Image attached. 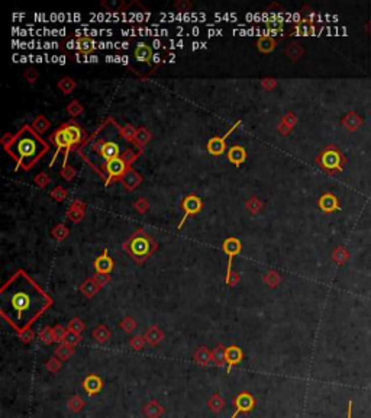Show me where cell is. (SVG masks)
I'll return each instance as SVG.
<instances>
[{"instance_id": "94428289", "label": "cell", "mask_w": 371, "mask_h": 418, "mask_svg": "<svg viewBox=\"0 0 371 418\" xmlns=\"http://www.w3.org/2000/svg\"><path fill=\"white\" fill-rule=\"evenodd\" d=\"M13 138H15V135H12L11 132H6V134L2 137V139H0V142H2V145H3V148H8V147L12 144Z\"/></svg>"}, {"instance_id": "83f0119b", "label": "cell", "mask_w": 371, "mask_h": 418, "mask_svg": "<svg viewBox=\"0 0 371 418\" xmlns=\"http://www.w3.org/2000/svg\"><path fill=\"white\" fill-rule=\"evenodd\" d=\"M76 46H77L79 53L89 56L90 53L94 51V48H96V42L93 41L92 38H89V36H83V38H80V39L77 41Z\"/></svg>"}, {"instance_id": "6125c7cd", "label": "cell", "mask_w": 371, "mask_h": 418, "mask_svg": "<svg viewBox=\"0 0 371 418\" xmlns=\"http://www.w3.org/2000/svg\"><path fill=\"white\" fill-rule=\"evenodd\" d=\"M261 84H263V87H264V89H267V90H273V89L276 87L277 81L274 80V79H271V77H268V79H264Z\"/></svg>"}, {"instance_id": "1f68e13d", "label": "cell", "mask_w": 371, "mask_h": 418, "mask_svg": "<svg viewBox=\"0 0 371 418\" xmlns=\"http://www.w3.org/2000/svg\"><path fill=\"white\" fill-rule=\"evenodd\" d=\"M212 361L216 366H222L226 363V347H223L222 344L216 346L212 350Z\"/></svg>"}, {"instance_id": "5b68a950", "label": "cell", "mask_w": 371, "mask_h": 418, "mask_svg": "<svg viewBox=\"0 0 371 418\" xmlns=\"http://www.w3.org/2000/svg\"><path fill=\"white\" fill-rule=\"evenodd\" d=\"M316 163H318L324 170L329 172V173H332V172H335V170L342 172V155H341V152L336 150L335 147H332V145L328 147L326 150H324L319 155H318Z\"/></svg>"}, {"instance_id": "52a82bcc", "label": "cell", "mask_w": 371, "mask_h": 418, "mask_svg": "<svg viewBox=\"0 0 371 418\" xmlns=\"http://www.w3.org/2000/svg\"><path fill=\"white\" fill-rule=\"evenodd\" d=\"M129 167L125 160L122 157L115 159V160H110V162L106 163V167H104V172H106V180H104V186H109L112 182H119L120 177L123 176V173L127 172V169Z\"/></svg>"}, {"instance_id": "8d00e7d4", "label": "cell", "mask_w": 371, "mask_h": 418, "mask_svg": "<svg viewBox=\"0 0 371 418\" xmlns=\"http://www.w3.org/2000/svg\"><path fill=\"white\" fill-rule=\"evenodd\" d=\"M84 405H86V402L80 395H74V396L70 398L69 409L71 412H80L81 409L84 408Z\"/></svg>"}, {"instance_id": "8992f818", "label": "cell", "mask_w": 371, "mask_h": 418, "mask_svg": "<svg viewBox=\"0 0 371 418\" xmlns=\"http://www.w3.org/2000/svg\"><path fill=\"white\" fill-rule=\"evenodd\" d=\"M49 141H51L52 144H55V147H57V152H55V155L52 157L49 166H54L59 150H64V166H67L70 151L74 148V145H73V142L70 141L69 135H67V132H66V129H64V125H61V127L58 128V129H55V131L49 135Z\"/></svg>"}, {"instance_id": "bcb514c9", "label": "cell", "mask_w": 371, "mask_h": 418, "mask_svg": "<svg viewBox=\"0 0 371 418\" xmlns=\"http://www.w3.org/2000/svg\"><path fill=\"white\" fill-rule=\"evenodd\" d=\"M84 330H86V324L81 321L80 318H73V320L69 323V331H73V333H79V334H81Z\"/></svg>"}, {"instance_id": "816d5d0a", "label": "cell", "mask_w": 371, "mask_h": 418, "mask_svg": "<svg viewBox=\"0 0 371 418\" xmlns=\"http://www.w3.org/2000/svg\"><path fill=\"white\" fill-rule=\"evenodd\" d=\"M76 174H77V172H76V169L73 167V166H63V169H61V176H63V179H66L67 182H71V180H74V177H76Z\"/></svg>"}, {"instance_id": "44dd1931", "label": "cell", "mask_w": 371, "mask_h": 418, "mask_svg": "<svg viewBox=\"0 0 371 418\" xmlns=\"http://www.w3.org/2000/svg\"><path fill=\"white\" fill-rule=\"evenodd\" d=\"M144 337H145V340H147V343H148L150 346H158L162 340H164V333H162L157 325H151L150 328L145 331Z\"/></svg>"}, {"instance_id": "ac0fdd59", "label": "cell", "mask_w": 371, "mask_h": 418, "mask_svg": "<svg viewBox=\"0 0 371 418\" xmlns=\"http://www.w3.org/2000/svg\"><path fill=\"white\" fill-rule=\"evenodd\" d=\"M318 205L321 211H324L326 214H331V212H335L339 209V202H338V197L332 193H325L319 197L318 200Z\"/></svg>"}, {"instance_id": "d6a6232c", "label": "cell", "mask_w": 371, "mask_h": 418, "mask_svg": "<svg viewBox=\"0 0 371 418\" xmlns=\"http://www.w3.org/2000/svg\"><path fill=\"white\" fill-rule=\"evenodd\" d=\"M225 405H226L225 398H223V396H220L219 394L212 395V398L208 401L209 409H210V411H213V412H220V409H223V406Z\"/></svg>"}, {"instance_id": "ab89813d", "label": "cell", "mask_w": 371, "mask_h": 418, "mask_svg": "<svg viewBox=\"0 0 371 418\" xmlns=\"http://www.w3.org/2000/svg\"><path fill=\"white\" fill-rule=\"evenodd\" d=\"M119 327H120L125 333L131 334L132 331H135V330H137L138 324H137V321H135L132 317H125V318L119 323Z\"/></svg>"}, {"instance_id": "7a4b0ae2", "label": "cell", "mask_w": 371, "mask_h": 418, "mask_svg": "<svg viewBox=\"0 0 371 418\" xmlns=\"http://www.w3.org/2000/svg\"><path fill=\"white\" fill-rule=\"evenodd\" d=\"M120 137H122V127L117 125V122H115L113 118H107L103 124L96 129V132L92 134L89 138L86 139V142L77 148V152H79L81 159L89 155L90 152H93V157L94 155L99 157V163H97L94 172L99 173V164H100L102 166V179H104V180L107 177L106 172H104L106 163L122 157V154L128 148H131V147L122 148L120 142L115 141V139L120 138Z\"/></svg>"}, {"instance_id": "484cf974", "label": "cell", "mask_w": 371, "mask_h": 418, "mask_svg": "<svg viewBox=\"0 0 371 418\" xmlns=\"http://www.w3.org/2000/svg\"><path fill=\"white\" fill-rule=\"evenodd\" d=\"M92 337L96 340V341H97V343L103 344V343H106V341L112 337V331H110L106 325L100 324V325H97V327L93 330Z\"/></svg>"}, {"instance_id": "e575fe53", "label": "cell", "mask_w": 371, "mask_h": 418, "mask_svg": "<svg viewBox=\"0 0 371 418\" xmlns=\"http://www.w3.org/2000/svg\"><path fill=\"white\" fill-rule=\"evenodd\" d=\"M77 83L74 81V79L71 77H63L61 80L58 81V89L63 92V94H69L71 93L74 89H76Z\"/></svg>"}, {"instance_id": "91938a15", "label": "cell", "mask_w": 371, "mask_h": 418, "mask_svg": "<svg viewBox=\"0 0 371 418\" xmlns=\"http://www.w3.org/2000/svg\"><path fill=\"white\" fill-rule=\"evenodd\" d=\"M283 122H284V124H286V125H287L290 129H293V128H294V125L297 124V118H296V115H294V114L289 112L287 115L283 118Z\"/></svg>"}, {"instance_id": "7c38bea8", "label": "cell", "mask_w": 371, "mask_h": 418, "mask_svg": "<svg viewBox=\"0 0 371 418\" xmlns=\"http://www.w3.org/2000/svg\"><path fill=\"white\" fill-rule=\"evenodd\" d=\"M119 182L123 185V187L127 189L128 192H132L142 183V176L137 170H134L132 167H128L127 172L123 173Z\"/></svg>"}, {"instance_id": "277c9868", "label": "cell", "mask_w": 371, "mask_h": 418, "mask_svg": "<svg viewBox=\"0 0 371 418\" xmlns=\"http://www.w3.org/2000/svg\"><path fill=\"white\" fill-rule=\"evenodd\" d=\"M157 248H158L157 243L144 230L134 232L127 243L123 244V250L138 265H142L150 255L157 251Z\"/></svg>"}, {"instance_id": "7402d4cb", "label": "cell", "mask_w": 371, "mask_h": 418, "mask_svg": "<svg viewBox=\"0 0 371 418\" xmlns=\"http://www.w3.org/2000/svg\"><path fill=\"white\" fill-rule=\"evenodd\" d=\"M193 360L196 361L199 366H208L209 363L212 361V351L208 347L202 346V347H199L195 351Z\"/></svg>"}, {"instance_id": "681fc988", "label": "cell", "mask_w": 371, "mask_h": 418, "mask_svg": "<svg viewBox=\"0 0 371 418\" xmlns=\"http://www.w3.org/2000/svg\"><path fill=\"white\" fill-rule=\"evenodd\" d=\"M34 182L35 185H36V187L44 189V187H46V186L51 183V179H49V176L46 173H39L34 177Z\"/></svg>"}, {"instance_id": "d590c367", "label": "cell", "mask_w": 371, "mask_h": 418, "mask_svg": "<svg viewBox=\"0 0 371 418\" xmlns=\"http://www.w3.org/2000/svg\"><path fill=\"white\" fill-rule=\"evenodd\" d=\"M332 258L335 260L336 265H339V266H341V265H344L348 258H349V253H348L345 247L339 245V247H336L335 248V251H334V254H332Z\"/></svg>"}, {"instance_id": "03108f58", "label": "cell", "mask_w": 371, "mask_h": 418, "mask_svg": "<svg viewBox=\"0 0 371 418\" xmlns=\"http://www.w3.org/2000/svg\"><path fill=\"white\" fill-rule=\"evenodd\" d=\"M347 418H352V402H351V401H349V402H348Z\"/></svg>"}, {"instance_id": "2e32d148", "label": "cell", "mask_w": 371, "mask_h": 418, "mask_svg": "<svg viewBox=\"0 0 371 418\" xmlns=\"http://www.w3.org/2000/svg\"><path fill=\"white\" fill-rule=\"evenodd\" d=\"M243 360V351L238 346H229L226 347V364H228V369L226 373H231L232 368L239 364Z\"/></svg>"}, {"instance_id": "4fadbf2b", "label": "cell", "mask_w": 371, "mask_h": 418, "mask_svg": "<svg viewBox=\"0 0 371 418\" xmlns=\"http://www.w3.org/2000/svg\"><path fill=\"white\" fill-rule=\"evenodd\" d=\"M83 388L84 391L87 392L89 396H93V395L99 394L103 388V381L99 375H94V373H90L84 378L83 381Z\"/></svg>"}, {"instance_id": "f35d334b", "label": "cell", "mask_w": 371, "mask_h": 418, "mask_svg": "<svg viewBox=\"0 0 371 418\" xmlns=\"http://www.w3.org/2000/svg\"><path fill=\"white\" fill-rule=\"evenodd\" d=\"M51 234H52V237H54L55 240H58V241H63V240H66V238L69 237L70 231H69V228H67L64 224H58L57 227H54V228H52Z\"/></svg>"}, {"instance_id": "d6986e66", "label": "cell", "mask_w": 371, "mask_h": 418, "mask_svg": "<svg viewBox=\"0 0 371 418\" xmlns=\"http://www.w3.org/2000/svg\"><path fill=\"white\" fill-rule=\"evenodd\" d=\"M135 58L139 63H147L151 64L152 60H154V53H152V48L148 44H144V42H139L137 48H135Z\"/></svg>"}, {"instance_id": "9a60e30c", "label": "cell", "mask_w": 371, "mask_h": 418, "mask_svg": "<svg viewBox=\"0 0 371 418\" xmlns=\"http://www.w3.org/2000/svg\"><path fill=\"white\" fill-rule=\"evenodd\" d=\"M226 155H228V160L233 164V166H241L242 163L246 162V150L242 145H231L228 151H226Z\"/></svg>"}, {"instance_id": "60d3db41", "label": "cell", "mask_w": 371, "mask_h": 418, "mask_svg": "<svg viewBox=\"0 0 371 418\" xmlns=\"http://www.w3.org/2000/svg\"><path fill=\"white\" fill-rule=\"evenodd\" d=\"M280 282H281V276L278 275L277 272H274V270H270L264 276V283H266L267 286H270V288H276Z\"/></svg>"}, {"instance_id": "7bdbcfd3", "label": "cell", "mask_w": 371, "mask_h": 418, "mask_svg": "<svg viewBox=\"0 0 371 418\" xmlns=\"http://www.w3.org/2000/svg\"><path fill=\"white\" fill-rule=\"evenodd\" d=\"M81 340H83L81 334H79V333H73V331H69L63 343H66V344L70 346V347H76V346H79V344H80Z\"/></svg>"}, {"instance_id": "db71d44e", "label": "cell", "mask_w": 371, "mask_h": 418, "mask_svg": "<svg viewBox=\"0 0 371 418\" xmlns=\"http://www.w3.org/2000/svg\"><path fill=\"white\" fill-rule=\"evenodd\" d=\"M134 208H135V211H137L138 214H145V212L150 209V203H148V200H147V199L139 197L138 200L134 203Z\"/></svg>"}, {"instance_id": "e0dca14e", "label": "cell", "mask_w": 371, "mask_h": 418, "mask_svg": "<svg viewBox=\"0 0 371 418\" xmlns=\"http://www.w3.org/2000/svg\"><path fill=\"white\" fill-rule=\"evenodd\" d=\"M86 215V203L81 202L79 199H76L71 205H70L69 211H67V218L73 222H80Z\"/></svg>"}, {"instance_id": "4dcf8cb0", "label": "cell", "mask_w": 371, "mask_h": 418, "mask_svg": "<svg viewBox=\"0 0 371 418\" xmlns=\"http://www.w3.org/2000/svg\"><path fill=\"white\" fill-rule=\"evenodd\" d=\"M74 347H70L66 343H59L55 348V357L61 360V361H67V360L74 354Z\"/></svg>"}, {"instance_id": "836d02e7", "label": "cell", "mask_w": 371, "mask_h": 418, "mask_svg": "<svg viewBox=\"0 0 371 418\" xmlns=\"http://www.w3.org/2000/svg\"><path fill=\"white\" fill-rule=\"evenodd\" d=\"M151 139V132L145 127H141L137 129V135H135V142L138 144L141 148H144Z\"/></svg>"}, {"instance_id": "c3c4849f", "label": "cell", "mask_w": 371, "mask_h": 418, "mask_svg": "<svg viewBox=\"0 0 371 418\" xmlns=\"http://www.w3.org/2000/svg\"><path fill=\"white\" fill-rule=\"evenodd\" d=\"M67 333H69V330H66L63 325H55V327L52 328L54 341H57V343H63V341H64V338H66V336H67Z\"/></svg>"}, {"instance_id": "74e56055", "label": "cell", "mask_w": 371, "mask_h": 418, "mask_svg": "<svg viewBox=\"0 0 371 418\" xmlns=\"http://www.w3.org/2000/svg\"><path fill=\"white\" fill-rule=\"evenodd\" d=\"M263 206H264V205H263V202H261L258 197H255V196L250 197V199L245 202V208L248 209V211H250V214H253V215L258 214V212L263 209Z\"/></svg>"}, {"instance_id": "6f0895ef", "label": "cell", "mask_w": 371, "mask_h": 418, "mask_svg": "<svg viewBox=\"0 0 371 418\" xmlns=\"http://www.w3.org/2000/svg\"><path fill=\"white\" fill-rule=\"evenodd\" d=\"M174 8L178 12H190L193 8V3L189 2V0H180L174 5Z\"/></svg>"}, {"instance_id": "b9f144b4", "label": "cell", "mask_w": 371, "mask_h": 418, "mask_svg": "<svg viewBox=\"0 0 371 418\" xmlns=\"http://www.w3.org/2000/svg\"><path fill=\"white\" fill-rule=\"evenodd\" d=\"M67 112H69V115L71 116V118H77V116H80L83 112H84V108H83V104L79 102V100H73L71 103L67 106Z\"/></svg>"}, {"instance_id": "f5cc1de1", "label": "cell", "mask_w": 371, "mask_h": 418, "mask_svg": "<svg viewBox=\"0 0 371 418\" xmlns=\"http://www.w3.org/2000/svg\"><path fill=\"white\" fill-rule=\"evenodd\" d=\"M61 366H63V361L58 359V357H51V359L46 361V369L51 372V373H57V372H59V369H61Z\"/></svg>"}, {"instance_id": "f907efd6", "label": "cell", "mask_w": 371, "mask_h": 418, "mask_svg": "<svg viewBox=\"0 0 371 418\" xmlns=\"http://www.w3.org/2000/svg\"><path fill=\"white\" fill-rule=\"evenodd\" d=\"M137 129H138V128H134L132 125H125V127H122V137L127 139V141L134 142V141H135V135H137Z\"/></svg>"}, {"instance_id": "f1b7e54d", "label": "cell", "mask_w": 371, "mask_h": 418, "mask_svg": "<svg viewBox=\"0 0 371 418\" xmlns=\"http://www.w3.org/2000/svg\"><path fill=\"white\" fill-rule=\"evenodd\" d=\"M284 53L291 61H297L304 54V49H303V45H300L299 42H291V44L286 46Z\"/></svg>"}, {"instance_id": "4316f807", "label": "cell", "mask_w": 371, "mask_h": 418, "mask_svg": "<svg viewBox=\"0 0 371 418\" xmlns=\"http://www.w3.org/2000/svg\"><path fill=\"white\" fill-rule=\"evenodd\" d=\"M361 124H362L361 118H359L357 114H354V112L347 114V115L344 116V119H342V125L347 128L348 131H355V129H358V128L361 127Z\"/></svg>"}, {"instance_id": "9c48e42d", "label": "cell", "mask_w": 371, "mask_h": 418, "mask_svg": "<svg viewBox=\"0 0 371 418\" xmlns=\"http://www.w3.org/2000/svg\"><path fill=\"white\" fill-rule=\"evenodd\" d=\"M257 405L254 395L251 392H239L233 399V406H235V412L229 418H236L239 414H246L250 411H253Z\"/></svg>"}, {"instance_id": "6da1fadb", "label": "cell", "mask_w": 371, "mask_h": 418, "mask_svg": "<svg viewBox=\"0 0 371 418\" xmlns=\"http://www.w3.org/2000/svg\"><path fill=\"white\" fill-rule=\"evenodd\" d=\"M51 305V296L23 270H18L0 289V315L19 334Z\"/></svg>"}, {"instance_id": "680465c9", "label": "cell", "mask_w": 371, "mask_h": 418, "mask_svg": "<svg viewBox=\"0 0 371 418\" xmlns=\"http://www.w3.org/2000/svg\"><path fill=\"white\" fill-rule=\"evenodd\" d=\"M19 336H21V341H22V343H25V344H28V343H31V341L34 340L35 333L32 331V328H28V330L22 331V333H21Z\"/></svg>"}, {"instance_id": "ba28073f", "label": "cell", "mask_w": 371, "mask_h": 418, "mask_svg": "<svg viewBox=\"0 0 371 418\" xmlns=\"http://www.w3.org/2000/svg\"><path fill=\"white\" fill-rule=\"evenodd\" d=\"M181 209L184 211V217L181 218L178 227H177L178 230H181V227L184 225V222L189 217H195L203 209V202L197 195H187L181 202Z\"/></svg>"}, {"instance_id": "603a6c76", "label": "cell", "mask_w": 371, "mask_h": 418, "mask_svg": "<svg viewBox=\"0 0 371 418\" xmlns=\"http://www.w3.org/2000/svg\"><path fill=\"white\" fill-rule=\"evenodd\" d=\"M315 31V26H313V22L311 19L304 18L303 21H300L299 23H296L291 29V32L294 35H311Z\"/></svg>"}, {"instance_id": "e7e4bbea", "label": "cell", "mask_w": 371, "mask_h": 418, "mask_svg": "<svg viewBox=\"0 0 371 418\" xmlns=\"http://www.w3.org/2000/svg\"><path fill=\"white\" fill-rule=\"evenodd\" d=\"M290 131H291V129H290V128L287 127L283 121H281V122H280V125H278V132H280V134H283V135H287Z\"/></svg>"}, {"instance_id": "f6af8a7d", "label": "cell", "mask_w": 371, "mask_h": 418, "mask_svg": "<svg viewBox=\"0 0 371 418\" xmlns=\"http://www.w3.org/2000/svg\"><path fill=\"white\" fill-rule=\"evenodd\" d=\"M49 196L52 197L55 202H63V200H66V197H67V190H66L64 187H61V186H55V187L51 190Z\"/></svg>"}, {"instance_id": "3957f363", "label": "cell", "mask_w": 371, "mask_h": 418, "mask_svg": "<svg viewBox=\"0 0 371 418\" xmlns=\"http://www.w3.org/2000/svg\"><path fill=\"white\" fill-rule=\"evenodd\" d=\"M5 150L16 163L15 169L22 167L23 170H31L35 163L48 152L49 145L31 125H25L18 134H15L12 144Z\"/></svg>"}, {"instance_id": "d4e9b609", "label": "cell", "mask_w": 371, "mask_h": 418, "mask_svg": "<svg viewBox=\"0 0 371 418\" xmlns=\"http://www.w3.org/2000/svg\"><path fill=\"white\" fill-rule=\"evenodd\" d=\"M257 48L260 53L268 54L276 48V39L273 36H260L257 41Z\"/></svg>"}, {"instance_id": "5bb4252c", "label": "cell", "mask_w": 371, "mask_h": 418, "mask_svg": "<svg viewBox=\"0 0 371 418\" xmlns=\"http://www.w3.org/2000/svg\"><path fill=\"white\" fill-rule=\"evenodd\" d=\"M113 260L112 257L109 255L107 250H104L103 254H100L96 260H94V269L97 273H106V275H110V272L113 270Z\"/></svg>"}, {"instance_id": "f546056e", "label": "cell", "mask_w": 371, "mask_h": 418, "mask_svg": "<svg viewBox=\"0 0 371 418\" xmlns=\"http://www.w3.org/2000/svg\"><path fill=\"white\" fill-rule=\"evenodd\" d=\"M31 127L34 128V131L36 132V134H44V132H46L48 129H49V127H51V122L46 119L45 116L44 115H39L36 116L34 119V122L31 124Z\"/></svg>"}, {"instance_id": "30bf717a", "label": "cell", "mask_w": 371, "mask_h": 418, "mask_svg": "<svg viewBox=\"0 0 371 418\" xmlns=\"http://www.w3.org/2000/svg\"><path fill=\"white\" fill-rule=\"evenodd\" d=\"M239 125H241V121H236V122L229 128V131H228L223 137H213V138L209 139L208 145H206V150H208L209 154H210V155H215V157H219V155H222L225 151H228L226 150V138H228Z\"/></svg>"}, {"instance_id": "8fae6325", "label": "cell", "mask_w": 371, "mask_h": 418, "mask_svg": "<svg viewBox=\"0 0 371 418\" xmlns=\"http://www.w3.org/2000/svg\"><path fill=\"white\" fill-rule=\"evenodd\" d=\"M241 248H242V244H241V241H239L238 238H235V237L226 238V240L223 241V244H222V250L228 254V267H226V276H225V282H226V283H228V280L231 278L232 272H233V270H232V260H233L235 255L241 251Z\"/></svg>"}, {"instance_id": "11a10c76", "label": "cell", "mask_w": 371, "mask_h": 418, "mask_svg": "<svg viewBox=\"0 0 371 418\" xmlns=\"http://www.w3.org/2000/svg\"><path fill=\"white\" fill-rule=\"evenodd\" d=\"M93 279H94V282L99 285V288H104V286L110 282V275H106V273H97V272H96V275L93 276Z\"/></svg>"}, {"instance_id": "ee69618b", "label": "cell", "mask_w": 371, "mask_h": 418, "mask_svg": "<svg viewBox=\"0 0 371 418\" xmlns=\"http://www.w3.org/2000/svg\"><path fill=\"white\" fill-rule=\"evenodd\" d=\"M38 337H39V340H41V341H42L44 344H46V346H49L51 343H54V334H52V328H49V327H45V328H42V330L39 331Z\"/></svg>"}, {"instance_id": "9f6ffc18", "label": "cell", "mask_w": 371, "mask_h": 418, "mask_svg": "<svg viewBox=\"0 0 371 418\" xmlns=\"http://www.w3.org/2000/svg\"><path fill=\"white\" fill-rule=\"evenodd\" d=\"M23 77H25V80L28 81L29 84H34L35 81L38 80V77H39V73H38V70L28 69L26 71H25Z\"/></svg>"}, {"instance_id": "cb8c5ba5", "label": "cell", "mask_w": 371, "mask_h": 418, "mask_svg": "<svg viewBox=\"0 0 371 418\" xmlns=\"http://www.w3.org/2000/svg\"><path fill=\"white\" fill-rule=\"evenodd\" d=\"M99 285L94 282V279L90 278V279H86L83 283L80 285V290L81 293L86 296V298H93V296H96L97 295V292H99Z\"/></svg>"}, {"instance_id": "be15d7a7", "label": "cell", "mask_w": 371, "mask_h": 418, "mask_svg": "<svg viewBox=\"0 0 371 418\" xmlns=\"http://www.w3.org/2000/svg\"><path fill=\"white\" fill-rule=\"evenodd\" d=\"M238 282H239V275H238L236 272H232L231 278H229V280H228V283H226V285H229V286H236V285H238Z\"/></svg>"}, {"instance_id": "ffe728a7", "label": "cell", "mask_w": 371, "mask_h": 418, "mask_svg": "<svg viewBox=\"0 0 371 418\" xmlns=\"http://www.w3.org/2000/svg\"><path fill=\"white\" fill-rule=\"evenodd\" d=\"M142 412H144V415L147 418H160L164 414V408H162V405L158 401L151 399L148 404H145Z\"/></svg>"}, {"instance_id": "7dc6e473", "label": "cell", "mask_w": 371, "mask_h": 418, "mask_svg": "<svg viewBox=\"0 0 371 418\" xmlns=\"http://www.w3.org/2000/svg\"><path fill=\"white\" fill-rule=\"evenodd\" d=\"M145 343H147V340H145L144 336H134L129 340V346L134 348L135 351H139V350H142V348L145 347Z\"/></svg>"}]
</instances>
